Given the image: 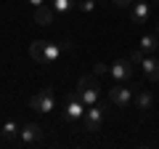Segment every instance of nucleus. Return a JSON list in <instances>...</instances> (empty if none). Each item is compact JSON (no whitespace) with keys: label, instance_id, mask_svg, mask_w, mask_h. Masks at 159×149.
<instances>
[{"label":"nucleus","instance_id":"f257e3e1","mask_svg":"<svg viewBox=\"0 0 159 149\" xmlns=\"http://www.w3.org/2000/svg\"><path fill=\"white\" fill-rule=\"evenodd\" d=\"M64 48H66V46H58V43H48V40H34L32 46H29V53H32V59H34L37 64L48 67V64H56L58 59H61Z\"/></svg>","mask_w":159,"mask_h":149},{"label":"nucleus","instance_id":"f03ea898","mask_svg":"<svg viewBox=\"0 0 159 149\" xmlns=\"http://www.w3.org/2000/svg\"><path fill=\"white\" fill-rule=\"evenodd\" d=\"M74 93L82 99V104H85V107L98 104V101H101V85H98V74H85V77H80L77 91H74Z\"/></svg>","mask_w":159,"mask_h":149},{"label":"nucleus","instance_id":"7ed1b4c3","mask_svg":"<svg viewBox=\"0 0 159 149\" xmlns=\"http://www.w3.org/2000/svg\"><path fill=\"white\" fill-rule=\"evenodd\" d=\"M135 88H141V85H138V83H133V85H127V83H117L114 88H109V101H111L117 109H127L133 104V93H135Z\"/></svg>","mask_w":159,"mask_h":149},{"label":"nucleus","instance_id":"20e7f679","mask_svg":"<svg viewBox=\"0 0 159 149\" xmlns=\"http://www.w3.org/2000/svg\"><path fill=\"white\" fill-rule=\"evenodd\" d=\"M103 115H106V101H98L93 107L85 109V117H82V131H98L103 125Z\"/></svg>","mask_w":159,"mask_h":149},{"label":"nucleus","instance_id":"39448f33","mask_svg":"<svg viewBox=\"0 0 159 149\" xmlns=\"http://www.w3.org/2000/svg\"><path fill=\"white\" fill-rule=\"evenodd\" d=\"M85 104H82V99L77 96V93H69L66 96V104H64V120L66 123H82V117H85Z\"/></svg>","mask_w":159,"mask_h":149},{"label":"nucleus","instance_id":"423d86ee","mask_svg":"<svg viewBox=\"0 0 159 149\" xmlns=\"http://www.w3.org/2000/svg\"><path fill=\"white\" fill-rule=\"evenodd\" d=\"M29 107H32L34 112H51V109L56 107V93H53V88H40V91L29 99Z\"/></svg>","mask_w":159,"mask_h":149},{"label":"nucleus","instance_id":"0eeeda50","mask_svg":"<svg viewBox=\"0 0 159 149\" xmlns=\"http://www.w3.org/2000/svg\"><path fill=\"white\" fill-rule=\"evenodd\" d=\"M133 67H135V64H133L130 59H119V61H114L111 67H109V74H111V80H117V83H127V80H133Z\"/></svg>","mask_w":159,"mask_h":149},{"label":"nucleus","instance_id":"6e6552de","mask_svg":"<svg viewBox=\"0 0 159 149\" xmlns=\"http://www.w3.org/2000/svg\"><path fill=\"white\" fill-rule=\"evenodd\" d=\"M43 136H45V131H43L37 123H27V125H21V133H19L21 144H27V147L40 144V141H43Z\"/></svg>","mask_w":159,"mask_h":149},{"label":"nucleus","instance_id":"1a4fd4ad","mask_svg":"<svg viewBox=\"0 0 159 149\" xmlns=\"http://www.w3.org/2000/svg\"><path fill=\"white\" fill-rule=\"evenodd\" d=\"M130 19H133V24H148V19H151V6H148V0H133Z\"/></svg>","mask_w":159,"mask_h":149},{"label":"nucleus","instance_id":"9d476101","mask_svg":"<svg viewBox=\"0 0 159 149\" xmlns=\"http://www.w3.org/2000/svg\"><path fill=\"white\" fill-rule=\"evenodd\" d=\"M141 69H143V74H146L148 80H159V59H154V53L143 56Z\"/></svg>","mask_w":159,"mask_h":149},{"label":"nucleus","instance_id":"9b49d317","mask_svg":"<svg viewBox=\"0 0 159 149\" xmlns=\"http://www.w3.org/2000/svg\"><path fill=\"white\" fill-rule=\"evenodd\" d=\"M34 22L43 24V27L53 24V22H56V11H53V6H40V8H34Z\"/></svg>","mask_w":159,"mask_h":149},{"label":"nucleus","instance_id":"f8f14e48","mask_svg":"<svg viewBox=\"0 0 159 149\" xmlns=\"http://www.w3.org/2000/svg\"><path fill=\"white\" fill-rule=\"evenodd\" d=\"M19 133H21V125H19L16 120H8L6 125H3V131H0V136L6 138V141H13V138H19Z\"/></svg>","mask_w":159,"mask_h":149},{"label":"nucleus","instance_id":"ddd939ff","mask_svg":"<svg viewBox=\"0 0 159 149\" xmlns=\"http://www.w3.org/2000/svg\"><path fill=\"white\" fill-rule=\"evenodd\" d=\"M157 48H159V37H157V32H154V35H143V37H141V51L146 53V56H148V53H154Z\"/></svg>","mask_w":159,"mask_h":149},{"label":"nucleus","instance_id":"4468645a","mask_svg":"<svg viewBox=\"0 0 159 149\" xmlns=\"http://www.w3.org/2000/svg\"><path fill=\"white\" fill-rule=\"evenodd\" d=\"M135 104H138L141 112H148L151 104H154V99H151V93H148V91H138V93H135Z\"/></svg>","mask_w":159,"mask_h":149},{"label":"nucleus","instance_id":"2eb2a0df","mask_svg":"<svg viewBox=\"0 0 159 149\" xmlns=\"http://www.w3.org/2000/svg\"><path fill=\"white\" fill-rule=\"evenodd\" d=\"M51 6H53L56 13H66V11H72V8L77 6V0H53Z\"/></svg>","mask_w":159,"mask_h":149},{"label":"nucleus","instance_id":"dca6fc26","mask_svg":"<svg viewBox=\"0 0 159 149\" xmlns=\"http://www.w3.org/2000/svg\"><path fill=\"white\" fill-rule=\"evenodd\" d=\"M77 8L85 11V13H90V11H96V0H77Z\"/></svg>","mask_w":159,"mask_h":149},{"label":"nucleus","instance_id":"f3484780","mask_svg":"<svg viewBox=\"0 0 159 149\" xmlns=\"http://www.w3.org/2000/svg\"><path fill=\"white\" fill-rule=\"evenodd\" d=\"M143 56H146V53H143L141 48H138V51H133V53H130V56H127V59H130L133 64H138V67H141V61H143Z\"/></svg>","mask_w":159,"mask_h":149},{"label":"nucleus","instance_id":"a211bd4d","mask_svg":"<svg viewBox=\"0 0 159 149\" xmlns=\"http://www.w3.org/2000/svg\"><path fill=\"white\" fill-rule=\"evenodd\" d=\"M32 8H40V6H48V0H27Z\"/></svg>","mask_w":159,"mask_h":149},{"label":"nucleus","instance_id":"6ab92c4d","mask_svg":"<svg viewBox=\"0 0 159 149\" xmlns=\"http://www.w3.org/2000/svg\"><path fill=\"white\" fill-rule=\"evenodd\" d=\"M106 72H109L106 64H96V74H106Z\"/></svg>","mask_w":159,"mask_h":149},{"label":"nucleus","instance_id":"aec40b11","mask_svg":"<svg viewBox=\"0 0 159 149\" xmlns=\"http://www.w3.org/2000/svg\"><path fill=\"white\" fill-rule=\"evenodd\" d=\"M133 0H114V6H119V8H125V6H130Z\"/></svg>","mask_w":159,"mask_h":149}]
</instances>
